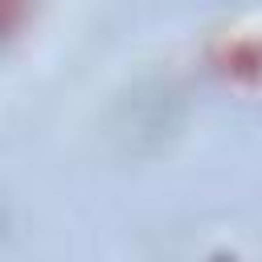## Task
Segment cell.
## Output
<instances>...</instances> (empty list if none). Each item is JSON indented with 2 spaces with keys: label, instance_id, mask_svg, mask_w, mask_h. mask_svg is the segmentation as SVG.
<instances>
[{
  "label": "cell",
  "instance_id": "1",
  "mask_svg": "<svg viewBox=\"0 0 262 262\" xmlns=\"http://www.w3.org/2000/svg\"><path fill=\"white\" fill-rule=\"evenodd\" d=\"M16 16H20V0H0V37H8V33H12Z\"/></svg>",
  "mask_w": 262,
  "mask_h": 262
}]
</instances>
